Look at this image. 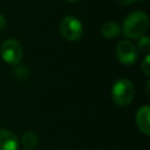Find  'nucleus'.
I'll return each mask as SVG.
<instances>
[{
    "mask_svg": "<svg viewBox=\"0 0 150 150\" xmlns=\"http://www.w3.org/2000/svg\"><path fill=\"white\" fill-rule=\"evenodd\" d=\"M149 27V18L142 11H135L130 13L123 21L121 32L129 39H138L144 35Z\"/></svg>",
    "mask_w": 150,
    "mask_h": 150,
    "instance_id": "obj_1",
    "label": "nucleus"
},
{
    "mask_svg": "<svg viewBox=\"0 0 150 150\" xmlns=\"http://www.w3.org/2000/svg\"><path fill=\"white\" fill-rule=\"evenodd\" d=\"M134 84L128 79H120L111 87V98L114 103L118 107L129 105L134 100Z\"/></svg>",
    "mask_w": 150,
    "mask_h": 150,
    "instance_id": "obj_2",
    "label": "nucleus"
},
{
    "mask_svg": "<svg viewBox=\"0 0 150 150\" xmlns=\"http://www.w3.org/2000/svg\"><path fill=\"white\" fill-rule=\"evenodd\" d=\"M0 55L6 63L11 66H16L22 60L23 49H22L21 43L18 40L7 39L2 42L0 47Z\"/></svg>",
    "mask_w": 150,
    "mask_h": 150,
    "instance_id": "obj_3",
    "label": "nucleus"
},
{
    "mask_svg": "<svg viewBox=\"0 0 150 150\" xmlns=\"http://www.w3.org/2000/svg\"><path fill=\"white\" fill-rule=\"evenodd\" d=\"M60 33L68 41H77L83 34V27L77 18L68 15L60 21Z\"/></svg>",
    "mask_w": 150,
    "mask_h": 150,
    "instance_id": "obj_4",
    "label": "nucleus"
},
{
    "mask_svg": "<svg viewBox=\"0 0 150 150\" xmlns=\"http://www.w3.org/2000/svg\"><path fill=\"white\" fill-rule=\"evenodd\" d=\"M116 56L122 64L131 66L137 61L138 52L131 41L121 40L116 46Z\"/></svg>",
    "mask_w": 150,
    "mask_h": 150,
    "instance_id": "obj_5",
    "label": "nucleus"
},
{
    "mask_svg": "<svg viewBox=\"0 0 150 150\" xmlns=\"http://www.w3.org/2000/svg\"><path fill=\"white\" fill-rule=\"evenodd\" d=\"M149 116H150V108L148 105L141 107L137 110V112H136V124H137V128L141 130V132H143L146 136L150 135Z\"/></svg>",
    "mask_w": 150,
    "mask_h": 150,
    "instance_id": "obj_6",
    "label": "nucleus"
},
{
    "mask_svg": "<svg viewBox=\"0 0 150 150\" xmlns=\"http://www.w3.org/2000/svg\"><path fill=\"white\" fill-rule=\"evenodd\" d=\"M0 150H19L18 137L12 131L0 129Z\"/></svg>",
    "mask_w": 150,
    "mask_h": 150,
    "instance_id": "obj_7",
    "label": "nucleus"
},
{
    "mask_svg": "<svg viewBox=\"0 0 150 150\" xmlns=\"http://www.w3.org/2000/svg\"><path fill=\"white\" fill-rule=\"evenodd\" d=\"M101 33L107 39H114L121 34V26L115 21H108L101 27Z\"/></svg>",
    "mask_w": 150,
    "mask_h": 150,
    "instance_id": "obj_8",
    "label": "nucleus"
},
{
    "mask_svg": "<svg viewBox=\"0 0 150 150\" xmlns=\"http://www.w3.org/2000/svg\"><path fill=\"white\" fill-rule=\"evenodd\" d=\"M22 144L27 148V149H32L38 144V136L33 132V131H26L22 135Z\"/></svg>",
    "mask_w": 150,
    "mask_h": 150,
    "instance_id": "obj_9",
    "label": "nucleus"
},
{
    "mask_svg": "<svg viewBox=\"0 0 150 150\" xmlns=\"http://www.w3.org/2000/svg\"><path fill=\"white\" fill-rule=\"evenodd\" d=\"M137 48L143 53H148L150 50V39L146 35L139 36L137 39Z\"/></svg>",
    "mask_w": 150,
    "mask_h": 150,
    "instance_id": "obj_10",
    "label": "nucleus"
},
{
    "mask_svg": "<svg viewBox=\"0 0 150 150\" xmlns=\"http://www.w3.org/2000/svg\"><path fill=\"white\" fill-rule=\"evenodd\" d=\"M150 55H146L142 62V71L144 73V75L150 76Z\"/></svg>",
    "mask_w": 150,
    "mask_h": 150,
    "instance_id": "obj_11",
    "label": "nucleus"
},
{
    "mask_svg": "<svg viewBox=\"0 0 150 150\" xmlns=\"http://www.w3.org/2000/svg\"><path fill=\"white\" fill-rule=\"evenodd\" d=\"M139 1H144V0H117V2L120 5H123V6H129L131 4H135V2H139Z\"/></svg>",
    "mask_w": 150,
    "mask_h": 150,
    "instance_id": "obj_12",
    "label": "nucleus"
},
{
    "mask_svg": "<svg viewBox=\"0 0 150 150\" xmlns=\"http://www.w3.org/2000/svg\"><path fill=\"white\" fill-rule=\"evenodd\" d=\"M6 26H7V20H6V18L0 13V32L4 30V29L6 28Z\"/></svg>",
    "mask_w": 150,
    "mask_h": 150,
    "instance_id": "obj_13",
    "label": "nucleus"
},
{
    "mask_svg": "<svg viewBox=\"0 0 150 150\" xmlns=\"http://www.w3.org/2000/svg\"><path fill=\"white\" fill-rule=\"evenodd\" d=\"M64 1H67V2H77L80 0H64Z\"/></svg>",
    "mask_w": 150,
    "mask_h": 150,
    "instance_id": "obj_14",
    "label": "nucleus"
},
{
    "mask_svg": "<svg viewBox=\"0 0 150 150\" xmlns=\"http://www.w3.org/2000/svg\"><path fill=\"white\" fill-rule=\"evenodd\" d=\"M27 150H30V149H27Z\"/></svg>",
    "mask_w": 150,
    "mask_h": 150,
    "instance_id": "obj_15",
    "label": "nucleus"
}]
</instances>
